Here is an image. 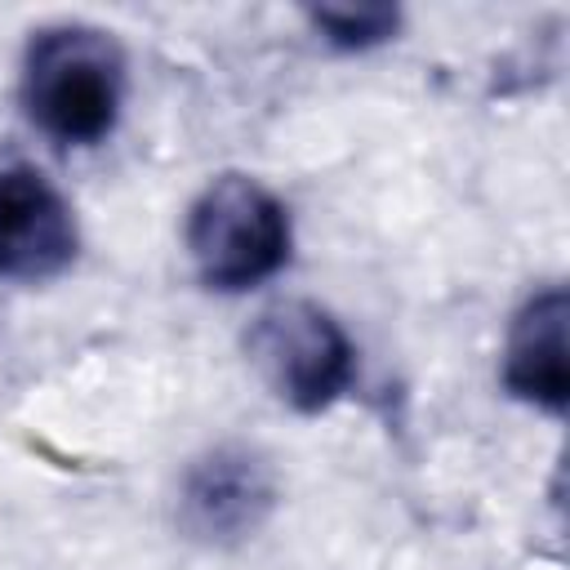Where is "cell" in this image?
Masks as SVG:
<instances>
[{
	"mask_svg": "<svg viewBox=\"0 0 570 570\" xmlns=\"http://www.w3.org/2000/svg\"><path fill=\"white\" fill-rule=\"evenodd\" d=\"M307 22L338 49H370L396 36L401 13L392 4H321L307 9Z\"/></svg>",
	"mask_w": 570,
	"mask_h": 570,
	"instance_id": "52a82bcc",
	"label": "cell"
},
{
	"mask_svg": "<svg viewBox=\"0 0 570 570\" xmlns=\"http://www.w3.org/2000/svg\"><path fill=\"white\" fill-rule=\"evenodd\" d=\"M249 356L267 387L298 414L334 405L356 374L352 338L325 307L307 298L267 307L249 330Z\"/></svg>",
	"mask_w": 570,
	"mask_h": 570,
	"instance_id": "3957f363",
	"label": "cell"
},
{
	"mask_svg": "<svg viewBox=\"0 0 570 570\" xmlns=\"http://www.w3.org/2000/svg\"><path fill=\"white\" fill-rule=\"evenodd\" d=\"M272 503H276L272 468L254 450L218 445L187 468L178 494V521L187 534L205 543H232L254 534L272 512Z\"/></svg>",
	"mask_w": 570,
	"mask_h": 570,
	"instance_id": "5b68a950",
	"label": "cell"
},
{
	"mask_svg": "<svg viewBox=\"0 0 570 570\" xmlns=\"http://www.w3.org/2000/svg\"><path fill=\"white\" fill-rule=\"evenodd\" d=\"M125 102V53L111 31L58 22L22 53V107L40 134L67 147L102 142Z\"/></svg>",
	"mask_w": 570,
	"mask_h": 570,
	"instance_id": "6da1fadb",
	"label": "cell"
},
{
	"mask_svg": "<svg viewBox=\"0 0 570 570\" xmlns=\"http://www.w3.org/2000/svg\"><path fill=\"white\" fill-rule=\"evenodd\" d=\"M566 321H570V298L561 285H548L521 303L503 343V387L517 401L539 405L548 414H561L570 396Z\"/></svg>",
	"mask_w": 570,
	"mask_h": 570,
	"instance_id": "8992f818",
	"label": "cell"
},
{
	"mask_svg": "<svg viewBox=\"0 0 570 570\" xmlns=\"http://www.w3.org/2000/svg\"><path fill=\"white\" fill-rule=\"evenodd\" d=\"M187 254L209 289H254L289 263V214L258 178L223 174L187 214Z\"/></svg>",
	"mask_w": 570,
	"mask_h": 570,
	"instance_id": "7a4b0ae2",
	"label": "cell"
},
{
	"mask_svg": "<svg viewBox=\"0 0 570 570\" xmlns=\"http://www.w3.org/2000/svg\"><path fill=\"white\" fill-rule=\"evenodd\" d=\"M80 232L67 196L31 165L0 169V276L49 281L76 263Z\"/></svg>",
	"mask_w": 570,
	"mask_h": 570,
	"instance_id": "277c9868",
	"label": "cell"
}]
</instances>
